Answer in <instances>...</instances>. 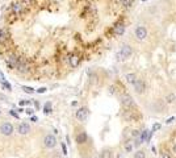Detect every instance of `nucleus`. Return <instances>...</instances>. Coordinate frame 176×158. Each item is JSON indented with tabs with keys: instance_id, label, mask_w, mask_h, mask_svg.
Instances as JSON below:
<instances>
[{
	"instance_id": "nucleus-39",
	"label": "nucleus",
	"mask_w": 176,
	"mask_h": 158,
	"mask_svg": "<svg viewBox=\"0 0 176 158\" xmlns=\"http://www.w3.org/2000/svg\"><path fill=\"white\" fill-rule=\"evenodd\" d=\"M142 1H146V0H142Z\"/></svg>"
},
{
	"instance_id": "nucleus-14",
	"label": "nucleus",
	"mask_w": 176,
	"mask_h": 158,
	"mask_svg": "<svg viewBox=\"0 0 176 158\" xmlns=\"http://www.w3.org/2000/svg\"><path fill=\"white\" fill-rule=\"evenodd\" d=\"M125 32V25L124 24H118L114 27V34L116 36H122Z\"/></svg>"
},
{
	"instance_id": "nucleus-1",
	"label": "nucleus",
	"mask_w": 176,
	"mask_h": 158,
	"mask_svg": "<svg viewBox=\"0 0 176 158\" xmlns=\"http://www.w3.org/2000/svg\"><path fill=\"white\" fill-rule=\"evenodd\" d=\"M132 54H133L132 46H129V45H122L120 52L116 54V57H117V61H125V59H127Z\"/></svg>"
},
{
	"instance_id": "nucleus-23",
	"label": "nucleus",
	"mask_w": 176,
	"mask_h": 158,
	"mask_svg": "<svg viewBox=\"0 0 176 158\" xmlns=\"http://www.w3.org/2000/svg\"><path fill=\"white\" fill-rule=\"evenodd\" d=\"M47 91V88L46 87H39L38 90H37V92H38V94H45V92Z\"/></svg>"
},
{
	"instance_id": "nucleus-10",
	"label": "nucleus",
	"mask_w": 176,
	"mask_h": 158,
	"mask_svg": "<svg viewBox=\"0 0 176 158\" xmlns=\"http://www.w3.org/2000/svg\"><path fill=\"white\" fill-rule=\"evenodd\" d=\"M17 132L20 134H28L30 132V125L29 124H26V123H21L17 126Z\"/></svg>"
},
{
	"instance_id": "nucleus-32",
	"label": "nucleus",
	"mask_w": 176,
	"mask_h": 158,
	"mask_svg": "<svg viewBox=\"0 0 176 158\" xmlns=\"http://www.w3.org/2000/svg\"><path fill=\"white\" fill-rule=\"evenodd\" d=\"M37 120H38V119H37V116H30V121H33V123H36Z\"/></svg>"
},
{
	"instance_id": "nucleus-38",
	"label": "nucleus",
	"mask_w": 176,
	"mask_h": 158,
	"mask_svg": "<svg viewBox=\"0 0 176 158\" xmlns=\"http://www.w3.org/2000/svg\"><path fill=\"white\" fill-rule=\"evenodd\" d=\"M22 1H25V3H29V1H32V0H22Z\"/></svg>"
},
{
	"instance_id": "nucleus-6",
	"label": "nucleus",
	"mask_w": 176,
	"mask_h": 158,
	"mask_svg": "<svg viewBox=\"0 0 176 158\" xmlns=\"http://www.w3.org/2000/svg\"><path fill=\"white\" fill-rule=\"evenodd\" d=\"M44 145H45V148H47V149L55 148V145H57L55 136H53V134H47V136L44 138Z\"/></svg>"
},
{
	"instance_id": "nucleus-8",
	"label": "nucleus",
	"mask_w": 176,
	"mask_h": 158,
	"mask_svg": "<svg viewBox=\"0 0 176 158\" xmlns=\"http://www.w3.org/2000/svg\"><path fill=\"white\" fill-rule=\"evenodd\" d=\"M121 104L126 108H130V107H134V100L130 95H122L121 96Z\"/></svg>"
},
{
	"instance_id": "nucleus-9",
	"label": "nucleus",
	"mask_w": 176,
	"mask_h": 158,
	"mask_svg": "<svg viewBox=\"0 0 176 158\" xmlns=\"http://www.w3.org/2000/svg\"><path fill=\"white\" fill-rule=\"evenodd\" d=\"M133 86H134V90L137 94H143L145 90H146V84H145V82L141 80V79H137Z\"/></svg>"
},
{
	"instance_id": "nucleus-35",
	"label": "nucleus",
	"mask_w": 176,
	"mask_h": 158,
	"mask_svg": "<svg viewBox=\"0 0 176 158\" xmlns=\"http://www.w3.org/2000/svg\"><path fill=\"white\" fill-rule=\"evenodd\" d=\"M162 158H171V157H170V156H168V154H167V153H164L163 156H162Z\"/></svg>"
},
{
	"instance_id": "nucleus-2",
	"label": "nucleus",
	"mask_w": 176,
	"mask_h": 158,
	"mask_svg": "<svg viewBox=\"0 0 176 158\" xmlns=\"http://www.w3.org/2000/svg\"><path fill=\"white\" fill-rule=\"evenodd\" d=\"M134 36L138 41H143L147 37V29L145 27H142V25H138L134 30Z\"/></svg>"
},
{
	"instance_id": "nucleus-31",
	"label": "nucleus",
	"mask_w": 176,
	"mask_h": 158,
	"mask_svg": "<svg viewBox=\"0 0 176 158\" xmlns=\"http://www.w3.org/2000/svg\"><path fill=\"white\" fill-rule=\"evenodd\" d=\"M25 112H26L28 115H30V116H32V115H33V112H34V111H33V109H25Z\"/></svg>"
},
{
	"instance_id": "nucleus-12",
	"label": "nucleus",
	"mask_w": 176,
	"mask_h": 158,
	"mask_svg": "<svg viewBox=\"0 0 176 158\" xmlns=\"http://www.w3.org/2000/svg\"><path fill=\"white\" fill-rule=\"evenodd\" d=\"M8 38H9V32L5 28H0V44L5 42Z\"/></svg>"
},
{
	"instance_id": "nucleus-25",
	"label": "nucleus",
	"mask_w": 176,
	"mask_h": 158,
	"mask_svg": "<svg viewBox=\"0 0 176 158\" xmlns=\"http://www.w3.org/2000/svg\"><path fill=\"white\" fill-rule=\"evenodd\" d=\"M30 101L29 100H20V106H29Z\"/></svg>"
},
{
	"instance_id": "nucleus-19",
	"label": "nucleus",
	"mask_w": 176,
	"mask_h": 158,
	"mask_svg": "<svg viewBox=\"0 0 176 158\" xmlns=\"http://www.w3.org/2000/svg\"><path fill=\"white\" fill-rule=\"evenodd\" d=\"M120 1L125 8H130L133 5V3H134V0H120Z\"/></svg>"
},
{
	"instance_id": "nucleus-40",
	"label": "nucleus",
	"mask_w": 176,
	"mask_h": 158,
	"mask_svg": "<svg viewBox=\"0 0 176 158\" xmlns=\"http://www.w3.org/2000/svg\"><path fill=\"white\" fill-rule=\"evenodd\" d=\"M0 113H1V111H0Z\"/></svg>"
},
{
	"instance_id": "nucleus-22",
	"label": "nucleus",
	"mask_w": 176,
	"mask_h": 158,
	"mask_svg": "<svg viewBox=\"0 0 176 158\" xmlns=\"http://www.w3.org/2000/svg\"><path fill=\"white\" fill-rule=\"evenodd\" d=\"M175 98H176V95L175 94H170L166 98V100H167V103H172V101L175 100Z\"/></svg>"
},
{
	"instance_id": "nucleus-5",
	"label": "nucleus",
	"mask_w": 176,
	"mask_h": 158,
	"mask_svg": "<svg viewBox=\"0 0 176 158\" xmlns=\"http://www.w3.org/2000/svg\"><path fill=\"white\" fill-rule=\"evenodd\" d=\"M5 63H7L8 69H16L19 63V57H16L15 54H9L7 58H5Z\"/></svg>"
},
{
	"instance_id": "nucleus-26",
	"label": "nucleus",
	"mask_w": 176,
	"mask_h": 158,
	"mask_svg": "<svg viewBox=\"0 0 176 158\" xmlns=\"http://www.w3.org/2000/svg\"><path fill=\"white\" fill-rule=\"evenodd\" d=\"M158 129H160V124H154V126H152V131H151V132H155V131H158Z\"/></svg>"
},
{
	"instance_id": "nucleus-24",
	"label": "nucleus",
	"mask_w": 176,
	"mask_h": 158,
	"mask_svg": "<svg viewBox=\"0 0 176 158\" xmlns=\"http://www.w3.org/2000/svg\"><path fill=\"white\" fill-rule=\"evenodd\" d=\"M108 157H110V152H108V150L103 152V154H101V158H108Z\"/></svg>"
},
{
	"instance_id": "nucleus-3",
	"label": "nucleus",
	"mask_w": 176,
	"mask_h": 158,
	"mask_svg": "<svg viewBox=\"0 0 176 158\" xmlns=\"http://www.w3.org/2000/svg\"><path fill=\"white\" fill-rule=\"evenodd\" d=\"M29 62L26 61V59L24 58H19V63H17V67L16 69L19 70V73H21V74H25V73L29 71Z\"/></svg>"
},
{
	"instance_id": "nucleus-30",
	"label": "nucleus",
	"mask_w": 176,
	"mask_h": 158,
	"mask_svg": "<svg viewBox=\"0 0 176 158\" xmlns=\"http://www.w3.org/2000/svg\"><path fill=\"white\" fill-rule=\"evenodd\" d=\"M125 149H126V152H130V150H132V149H133V146H132V145H129V144H127V145L125 146Z\"/></svg>"
},
{
	"instance_id": "nucleus-21",
	"label": "nucleus",
	"mask_w": 176,
	"mask_h": 158,
	"mask_svg": "<svg viewBox=\"0 0 176 158\" xmlns=\"http://www.w3.org/2000/svg\"><path fill=\"white\" fill-rule=\"evenodd\" d=\"M21 88L24 90V92H26V94H33V92H34V88H32V87H26V86H22Z\"/></svg>"
},
{
	"instance_id": "nucleus-13",
	"label": "nucleus",
	"mask_w": 176,
	"mask_h": 158,
	"mask_svg": "<svg viewBox=\"0 0 176 158\" xmlns=\"http://www.w3.org/2000/svg\"><path fill=\"white\" fill-rule=\"evenodd\" d=\"M79 62H80V59H79L78 55L71 54L70 57H69V63H70V66H71V67H78Z\"/></svg>"
},
{
	"instance_id": "nucleus-20",
	"label": "nucleus",
	"mask_w": 176,
	"mask_h": 158,
	"mask_svg": "<svg viewBox=\"0 0 176 158\" xmlns=\"http://www.w3.org/2000/svg\"><path fill=\"white\" fill-rule=\"evenodd\" d=\"M134 158H146V154H145L143 150H138L137 153L134 154Z\"/></svg>"
},
{
	"instance_id": "nucleus-7",
	"label": "nucleus",
	"mask_w": 176,
	"mask_h": 158,
	"mask_svg": "<svg viewBox=\"0 0 176 158\" xmlns=\"http://www.w3.org/2000/svg\"><path fill=\"white\" fill-rule=\"evenodd\" d=\"M75 116H76V119H78L79 121H86L87 120V117H88V109L87 108H79L78 111H76V113H75Z\"/></svg>"
},
{
	"instance_id": "nucleus-29",
	"label": "nucleus",
	"mask_w": 176,
	"mask_h": 158,
	"mask_svg": "<svg viewBox=\"0 0 176 158\" xmlns=\"http://www.w3.org/2000/svg\"><path fill=\"white\" fill-rule=\"evenodd\" d=\"M62 150H63V154H67V149H66V145L62 144Z\"/></svg>"
},
{
	"instance_id": "nucleus-28",
	"label": "nucleus",
	"mask_w": 176,
	"mask_h": 158,
	"mask_svg": "<svg viewBox=\"0 0 176 158\" xmlns=\"http://www.w3.org/2000/svg\"><path fill=\"white\" fill-rule=\"evenodd\" d=\"M3 80H5V77H4V74H3V71L0 70V82H3Z\"/></svg>"
},
{
	"instance_id": "nucleus-4",
	"label": "nucleus",
	"mask_w": 176,
	"mask_h": 158,
	"mask_svg": "<svg viewBox=\"0 0 176 158\" xmlns=\"http://www.w3.org/2000/svg\"><path fill=\"white\" fill-rule=\"evenodd\" d=\"M0 133L3 136H11L13 133V125L11 123H3L0 125Z\"/></svg>"
},
{
	"instance_id": "nucleus-37",
	"label": "nucleus",
	"mask_w": 176,
	"mask_h": 158,
	"mask_svg": "<svg viewBox=\"0 0 176 158\" xmlns=\"http://www.w3.org/2000/svg\"><path fill=\"white\" fill-rule=\"evenodd\" d=\"M174 152H175V153H176V144H175V145H174Z\"/></svg>"
},
{
	"instance_id": "nucleus-36",
	"label": "nucleus",
	"mask_w": 176,
	"mask_h": 158,
	"mask_svg": "<svg viewBox=\"0 0 176 158\" xmlns=\"http://www.w3.org/2000/svg\"><path fill=\"white\" fill-rule=\"evenodd\" d=\"M133 136H134V137H137V136H138V132H137V131H134V133H133Z\"/></svg>"
},
{
	"instance_id": "nucleus-33",
	"label": "nucleus",
	"mask_w": 176,
	"mask_h": 158,
	"mask_svg": "<svg viewBox=\"0 0 176 158\" xmlns=\"http://www.w3.org/2000/svg\"><path fill=\"white\" fill-rule=\"evenodd\" d=\"M109 92H110V94H114V87H109Z\"/></svg>"
},
{
	"instance_id": "nucleus-11",
	"label": "nucleus",
	"mask_w": 176,
	"mask_h": 158,
	"mask_svg": "<svg viewBox=\"0 0 176 158\" xmlns=\"http://www.w3.org/2000/svg\"><path fill=\"white\" fill-rule=\"evenodd\" d=\"M12 13L16 16H21L22 13V5L21 3H13L12 4Z\"/></svg>"
},
{
	"instance_id": "nucleus-18",
	"label": "nucleus",
	"mask_w": 176,
	"mask_h": 158,
	"mask_svg": "<svg viewBox=\"0 0 176 158\" xmlns=\"http://www.w3.org/2000/svg\"><path fill=\"white\" fill-rule=\"evenodd\" d=\"M1 87L4 90H7V91H12V86H11V83H9V82H7V80L1 82Z\"/></svg>"
},
{
	"instance_id": "nucleus-34",
	"label": "nucleus",
	"mask_w": 176,
	"mask_h": 158,
	"mask_svg": "<svg viewBox=\"0 0 176 158\" xmlns=\"http://www.w3.org/2000/svg\"><path fill=\"white\" fill-rule=\"evenodd\" d=\"M175 120V119L174 117H171V119H168V120H167V124H171L172 123V121H174Z\"/></svg>"
},
{
	"instance_id": "nucleus-15",
	"label": "nucleus",
	"mask_w": 176,
	"mask_h": 158,
	"mask_svg": "<svg viewBox=\"0 0 176 158\" xmlns=\"http://www.w3.org/2000/svg\"><path fill=\"white\" fill-rule=\"evenodd\" d=\"M76 142H78V144H84V142H87V133H84V132L79 133L78 136H76Z\"/></svg>"
},
{
	"instance_id": "nucleus-16",
	"label": "nucleus",
	"mask_w": 176,
	"mask_h": 158,
	"mask_svg": "<svg viewBox=\"0 0 176 158\" xmlns=\"http://www.w3.org/2000/svg\"><path fill=\"white\" fill-rule=\"evenodd\" d=\"M125 79H126L127 83L134 84V83H135V80H137V77H135L134 74H126V75H125Z\"/></svg>"
},
{
	"instance_id": "nucleus-17",
	"label": "nucleus",
	"mask_w": 176,
	"mask_h": 158,
	"mask_svg": "<svg viewBox=\"0 0 176 158\" xmlns=\"http://www.w3.org/2000/svg\"><path fill=\"white\" fill-rule=\"evenodd\" d=\"M44 113L45 115L52 113V103H50V101H47V103L44 106Z\"/></svg>"
},
{
	"instance_id": "nucleus-27",
	"label": "nucleus",
	"mask_w": 176,
	"mask_h": 158,
	"mask_svg": "<svg viewBox=\"0 0 176 158\" xmlns=\"http://www.w3.org/2000/svg\"><path fill=\"white\" fill-rule=\"evenodd\" d=\"M9 115H11V116H13V117H16V119H19V115L16 113L13 109H12V111H9Z\"/></svg>"
}]
</instances>
